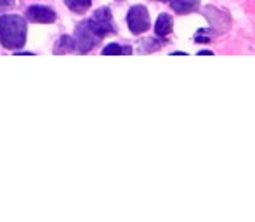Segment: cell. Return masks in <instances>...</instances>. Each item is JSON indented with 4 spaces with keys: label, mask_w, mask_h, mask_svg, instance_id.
Listing matches in <instances>:
<instances>
[{
    "label": "cell",
    "mask_w": 255,
    "mask_h": 222,
    "mask_svg": "<svg viewBox=\"0 0 255 222\" xmlns=\"http://www.w3.org/2000/svg\"><path fill=\"white\" fill-rule=\"evenodd\" d=\"M26 19L31 23H54L56 12L44 5H31L26 9Z\"/></svg>",
    "instance_id": "cell-6"
},
{
    "label": "cell",
    "mask_w": 255,
    "mask_h": 222,
    "mask_svg": "<svg viewBox=\"0 0 255 222\" xmlns=\"http://www.w3.org/2000/svg\"><path fill=\"white\" fill-rule=\"evenodd\" d=\"M163 45H165V40H154V38H148V40H142L139 51H141V52H153V51H158L160 47H163Z\"/></svg>",
    "instance_id": "cell-12"
},
{
    "label": "cell",
    "mask_w": 255,
    "mask_h": 222,
    "mask_svg": "<svg viewBox=\"0 0 255 222\" xmlns=\"http://www.w3.org/2000/svg\"><path fill=\"white\" fill-rule=\"evenodd\" d=\"M132 49L130 47H122L118 44H110L108 47L103 49V56H122V54H130Z\"/></svg>",
    "instance_id": "cell-11"
},
{
    "label": "cell",
    "mask_w": 255,
    "mask_h": 222,
    "mask_svg": "<svg viewBox=\"0 0 255 222\" xmlns=\"http://www.w3.org/2000/svg\"><path fill=\"white\" fill-rule=\"evenodd\" d=\"M158 2H168V0H158Z\"/></svg>",
    "instance_id": "cell-15"
},
{
    "label": "cell",
    "mask_w": 255,
    "mask_h": 222,
    "mask_svg": "<svg viewBox=\"0 0 255 222\" xmlns=\"http://www.w3.org/2000/svg\"><path fill=\"white\" fill-rule=\"evenodd\" d=\"M127 24L134 35H141L149 28V12L144 5H134L128 9Z\"/></svg>",
    "instance_id": "cell-3"
},
{
    "label": "cell",
    "mask_w": 255,
    "mask_h": 222,
    "mask_svg": "<svg viewBox=\"0 0 255 222\" xmlns=\"http://www.w3.org/2000/svg\"><path fill=\"white\" fill-rule=\"evenodd\" d=\"M205 16L210 21V28L214 33L221 35L224 31H228V28L231 26V21H229L228 14H224L222 10L215 9V7H205Z\"/></svg>",
    "instance_id": "cell-5"
},
{
    "label": "cell",
    "mask_w": 255,
    "mask_h": 222,
    "mask_svg": "<svg viewBox=\"0 0 255 222\" xmlns=\"http://www.w3.org/2000/svg\"><path fill=\"white\" fill-rule=\"evenodd\" d=\"M64 2H66L68 9L73 10L75 14H84L91 7L92 0H64Z\"/></svg>",
    "instance_id": "cell-10"
},
{
    "label": "cell",
    "mask_w": 255,
    "mask_h": 222,
    "mask_svg": "<svg viewBox=\"0 0 255 222\" xmlns=\"http://www.w3.org/2000/svg\"><path fill=\"white\" fill-rule=\"evenodd\" d=\"M87 26L98 35L99 38L106 37L110 33H115V23H113V17H111V10L108 7H101L98 9L92 17L87 21Z\"/></svg>",
    "instance_id": "cell-2"
},
{
    "label": "cell",
    "mask_w": 255,
    "mask_h": 222,
    "mask_svg": "<svg viewBox=\"0 0 255 222\" xmlns=\"http://www.w3.org/2000/svg\"><path fill=\"white\" fill-rule=\"evenodd\" d=\"M154 31H156L158 37H167L172 31V17L168 14H160L156 19V24H154Z\"/></svg>",
    "instance_id": "cell-8"
},
{
    "label": "cell",
    "mask_w": 255,
    "mask_h": 222,
    "mask_svg": "<svg viewBox=\"0 0 255 222\" xmlns=\"http://www.w3.org/2000/svg\"><path fill=\"white\" fill-rule=\"evenodd\" d=\"M195 40L198 42V44H208V42H210V37H208L207 33H203V30H200L198 33L195 35Z\"/></svg>",
    "instance_id": "cell-13"
},
{
    "label": "cell",
    "mask_w": 255,
    "mask_h": 222,
    "mask_svg": "<svg viewBox=\"0 0 255 222\" xmlns=\"http://www.w3.org/2000/svg\"><path fill=\"white\" fill-rule=\"evenodd\" d=\"M73 40H75V51H78L80 54H85V52L92 51L101 38H99L98 35H96L94 31L87 26V23H84L77 28Z\"/></svg>",
    "instance_id": "cell-4"
},
{
    "label": "cell",
    "mask_w": 255,
    "mask_h": 222,
    "mask_svg": "<svg viewBox=\"0 0 255 222\" xmlns=\"http://www.w3.org/2000/svg\"><path fill=\"white\" fill-rule=\"evenodd\" d=\"M0 42L5 49H21L26 42V21L21 16L5 14L0 17Z\"/></svg>",
    "instance_id": "cell-1"
},
{
    "label": "cell",
    "mask_w": 255,
    "mask_h": 222,
    "mask_svg": "<svg viewBox=\"0 0 255 222\" xmlns=\"http://www.w3.org/2000/svg\"><path fill=\"white\" fill-rule=\"evenodd\" d=\"M71 51H75V40H73V37H68V35L61 37V40L57 42L56 47H54L56 54H64V52H71Z\"/></svg>",
    "instance_id": "cell-9"
},
{
    "label": "cell",
    "mask_w": 255,
    "mask_h": 222,
    "mask_svg": "<svg viewBox=\"0 0 255 222\" xmlns=\"http://www.w3.org/2000/svg\"><path fill=\"white\" fill-rule=\"evenodd\" d=\"M12 3H14V0H0V12L5 10V9H9Z\"/></svg>",
    "instance_id": "cell-14"
},
{
    "label": "cell",
    "mask_w": 255,
    "mask_h": 222,
    "mask_svg": "<svg viewBox=\"0 0 255 222\" xmlns=\"http://www.w3.org/2000/svg\"><path fill=\"white\" fill-rule=\"evenodd\" d=\"M170 5L177 14H188L198 9L200 0H170Z\"/></svg>",
    "instance_id": "cell-7"
}]
</instances>
